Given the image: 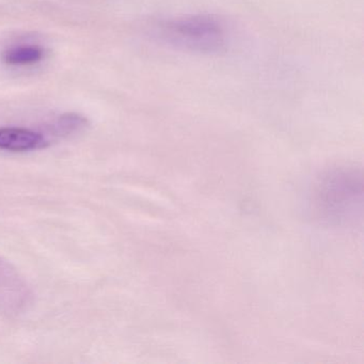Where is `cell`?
<instances>
[{
	"label": "cell",
	"instance_id": "1",
	"mask_svg": "<svg viewBox=\"0 0 364 364\" xmlns=\"http://www.w3.org/2000/svg\"><path fill=\"white\" fill-rule=\"evenodd\" d=\"M161 29L166 42L191 52H218L227 39L223 22L210 16L172 18L165 21Z\"/></svg>",
	"mask_w": 364,
	"mask_h": 364
},
{
	"label": "cell",
	"instance_id": "2",
	"mask_svg": "<svg viewBox=\"0 0 364 364\" xmlns=\"http://www.w3.org/2000/svg\"><path fill=\"white\" fill-rule=\"evenodd\" d=\"M31 291L16 268L0 257V310L18 313L31 301Z\"/></svg>",
	"mask_w": 364,
	"mask_h": 364
},
{
	"label": "cell",
	"instance_id": "4",
	"mask_svg": "<svg viewBox=\"0 0 364 364\" xmlns=\"http://www.w3.org/2000/svg\"><path fill=\"white\" fill-rule=\"evenodd\" d=\"M43 57V52L38 46H18L4 54V61L8 65H27L39 63Z\"/></svg>",
	"mask_w": 364,
	"mask_h": 364
},
{
	"label": "cell",
	"instance_id": "3",
	"mask_svg": "<svg viewBox=\"0 0 364 364\" xmlns=\"http://www.w3.org/2000/svg\"><path fill=\"white\" fill-rule=\"evenodd\" d=\"M42 134L22 127L0 129V150L9 152H28L46 146Z\"/></svg>",
	"mask_w": 364,
	"mask_h": 364
},
{
	"label": "cell",
	"instance_id": "5",
	"mask_svg": "<svg viewBox=\"0 0 364 364\" xmlns=\"http://www.w3.org/2000/svg\"><path fill=\"white\" fill-rule=\"evenodd\" d=\"M87 120L75 114H65L55 124V133L59 136H68L80 132L86 127Z\"/></svg>",
	"mask_w": 364,
	"mask_h": 364
}]
</instances>
